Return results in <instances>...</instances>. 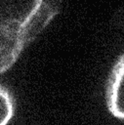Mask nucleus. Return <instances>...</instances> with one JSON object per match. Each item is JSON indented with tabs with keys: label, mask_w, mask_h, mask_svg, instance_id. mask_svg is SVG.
Returning <instances> with one entry per match:
<instances>
[{
	"label": "nucleus",
	"mask_w": 124,
	"mask_h": 125,
	"mask_svg": "<svg viewBox=\"0 0 124 125\" xmlns=\"http://www.w3.org/2000/svg\"><path fill=\"white\" fill-rule=\"evenodd\" d=\"M64 0H0V75L60 13Z\"/></svg>",
	"instance_id": "obj_1"
},
{
	"label": "nucleus",
	"mask_w": 124,
	"mask_h": 125,
	"mask_svg": "<svg viewBox=\"0 0 124 125\" xmlns=\"http://www.w3.org/2000/svg\"><path fill=\"white\" fill-rule=\"evenodd\" d=\"M105 103L111 115L124 119V53L113 64L105 83Z\"/></svg>",
	"instance_id": "obj_2"
},
{
	"label": "nucleus",
	"mask_w": 124,
	"mask_h": 125,
	"mask_svg": "<svg viewBox=\"0 0 124 125\" xmlns=\"http://www.w3.org/2000/svg\"><path fill=\"white\" fill-rule=\"evenodd\" d=\"M15 111L14 99L11 93L0 85V125H7Z\"/></svg>",
	"instance_id": "obj_3"
}]
</instances>
